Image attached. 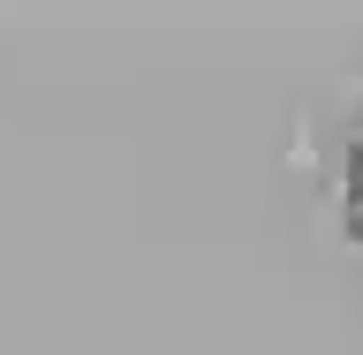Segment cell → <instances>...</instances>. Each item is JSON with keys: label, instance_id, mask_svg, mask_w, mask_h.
I'll return each instance as SVG.
<instances>
[{"label": "cell", "instance_id": "6da1fadb", "mask_svg": "<svg viewBox=\"0 0 363 355\" xmlns=\"http://www.w3.org/2000/svg\"><path fill=\"white\" fill-rule=\"evenodd\" d=\"M340 204H348V220L363 227V121L348 129V189H340Z\"/></svg>", "mask_w": 363, "mask_h": 355}]
</instances>
